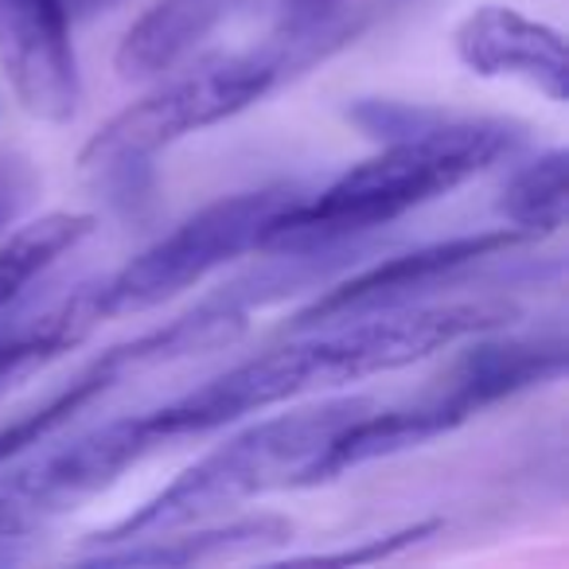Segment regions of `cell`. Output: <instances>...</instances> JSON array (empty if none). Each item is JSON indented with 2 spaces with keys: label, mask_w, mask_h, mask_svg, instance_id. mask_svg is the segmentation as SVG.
<instances>
[{
  "label": "cell",
  "mask_w": 569,
  "mask_h": 569,
  "mask_svg": "<svg viewBox=\"0 0 569 569\" xmlns=\"http://www.w3.org/2000/svg\"><path fill=\"white\" fill-rule=\"evenodd\" d=\"M515 320L519 305L507 297H465V301H418L371 317L305 328L297 340L246 359L203 387L157 406L160 426L168 441L203 437L246 413L273 410L309 395H332L351 382L402 371L480 332L511 328Z\"/></svg>",
  "instance_id": "obj_1"
},
{
  "label": "cell",
  "mask_w": 569,
  "mask_h": 569,
  "mask_svg": "<svg viewBox=\"0 0 569 569\" xmlns=\"http://www.w3.org/2000/svg\"><path fill=\"white\" fill-rule=\"evenodd\" d=\"M522 141L519 126L499 118H457L387 141L375 157L351 164L325 191L301 196L273 222L261 250H301V246L359 242L402 214L457 191Z\"/></svg>",
  "instance_id": "obj_2"
},
{
  "label": "cell",
  "mask_w": 569,
  "mask_h": 569,
  "mask_svg": "<svg viewBox=\"0 0 569 569\" xmlns=\"http://www.w3.org/2000/svg\"><path fill=\"white\" fill-rule=\"evenodd\" d=\"M367 406H375V398H320L301 410L253 421L242 433L227 437L219 449L183 468L172 483H164L126 519L90 535L87 550L207 522L214 515L250 503V499L269 496V491L312 488L325 452Z\"/></svg>",
  "instance_id": "obj_3"
},
{
  "label": "cell",
  "mask_w": 569,
  "mask_h": 569,
  "mask_svg": "<svg viewBox=\"0 0 569 569\" xmlns=\"http://www.w3.org/2000/svg\"><path fill=\"white\" fill-rule=\"evenodd\" d=\"M183 71H168L157 87L121 113H113L79 152L82 176L118 199L141 196L149 188L152 157L172 149L191 133L222 126L234 113L281 87L289 74L269 43L258 51H214L196 63H180Z\"/></svg>",
  "instance_id": "obj_4"
},
{
  "label": "cell",
  "mask_w": 569,
  "mask_h": 569,
  "mask_svg": "<svg viewBox=\"0 0 569 569\" xmlns=\"http://www.w3.org/2000/svg\"><path fill=\"white\" fill-rule=\"evenodd\" d=\"M301 196L305 191L297 183H269V188L238 191L199 207L149 250L126 261L113 277L94 281L98 317L110 320L126 312H149L196 289L203 277L230 266L242 253L261 250L273 222Z\"/></svg>",
  "instance_id": "obj_5"
},
{
  "label": "cell",
  "mask_w": 569,
  "mask_h": 569,
  "mask_svg": "<svg viewBox=\"0 0 569 569\" xmlns=\"http://www.w3.org/2000/svg\"><path fill=\"white\" fill-rule=\"evenodd\" d=\"M160 445L172 441L160 426V413L149 410L113 418L51 449L36 445L24 457L9 460L0 468V550L102 496Z\"/></svg>",
  "instance_id": "obj_6"
},
{
  "label": "cell",
  "mask_w": 569,
  "mask_h": 569,
  "mask_svg": "<svg viewBox=\"0 0 569 569\" xmlns=\"http://www.w3.org/2000/svg\"><path fill=\"white\" fill-rule=\"evenodd\" d=\"M527 238L511 227L499 230H476V234H452L441 242H426L418 250L395 253L387 261L359 269V273L343 277V281H328V289L297 312L293 328H320L336 325V320L351 317H371V312L402 309V305H418L429 293H437L441 284H452L468 273L480 269L488 261L503 258V253L519 250Z\"/></svg>",
  "instance_id": "obj_7"
},
{
  "label": "cell",
  "mask_w": 569,
  "mask_h": 569,
  "mask_svg": "<svg viewBox=\"0 0 569 569\" xmlns=\"http://www.w3.org/2000/svg\"><path fill=\"white\" fill-rule=\"evenodd\" d=\"M0 67L32 118L63 126L82 98L63 0H0Z\"/></svg>",
  "instance_id": "obj_8"
},
{
  "label": "cell",
  "mask_w": 569,
  "mask_h": 569,
  "mask_svg": "<svg viewBox=\"0 0 569 569\" xmlns=\"http://www.w3.org/2000/svg\"><path fill=\"white\" fill-rule=\"evenodd\" d=\"M452 51L460 67L480 79H515L546 94L553 106L569 94L566 40L558 28L530 20L507 4H483L468 12L452 32Z\"/></svg>",
  "instance_id": "obj_9"
},
{
  "label": "cell",
  "mask_w": 569,
  "mask_h": 569,
  "mask_svg": "<svg viewBox=\"0 0 569 569\" xmlns=\"http://www.w3.org/2000/svg\"><path fill=\"white\" fill-rule=\"evenodd\" d=\"M480 332L472 336V348L460 351V359L449 367L441 387L429 390L445 410L465 426L472 413L488 410V406L515 398L522 390L546 387L566 375L569 351L561 332H538V336H499Z\"/></svg>",
  "instance_id": "obj_10"
},
{
  "label": "cell",
  "mask_w": 569,
  "mask_h": 569,
  "mask_svg": "<svg viewBox=\"0 0 569 569\" xmlns=\"http://www.w3.org/2000/svg\"><path fill=\"white\" fill-rule=\"evenodd\" d=\"M293 538V522L281 515H246L230 522H191L164 535L129 538L118 546L87 550V566H203V561L246 558L284 546Z\"/></svg>",
  "instance_id": "obj_11"
},
{
  "label": "cell",
  "mask_w": 569,
  "mask_h": 569,
  "mask_svg": "<svg viewBox=\"0 0 569 569\" xmlns=\"http://www.w3.org/2000/svg\"><path fill=\"white\" fill-rule=\"evenodd\" d=\"M242 0H157L133 20L118 43L113 67L126 82H157L188 63L191 51L238 9Z\"/></svg>",
  "instance_id": "obj_12"
},
{
  "label": "cell",
  "mask_w": 569,
  "mask_h": 569,
  "mask_svg": "<svg viewBox=\"0 0 569 569\" xmlns=\"http://www.w3.org/2000/svg\"><path fill=\"white\" fill-rule=\"evenodd\" d=\"M98 325L102 317L94 305V284H82L36 317L0 320V395L48 367L51 359L79 348Z\"/></svg>",
  "instance_id": "obj_13"
},
{
  "label": "cell",
  "mask_w": 569,
  "mask_h": 569,
  "mask_svg": "<svg viewBox=\"0 0 569 569\" xmlns=\"http://www.w3.org/2000/svg\"><path fill=\"white\" fill-rule=\"evenodd\" d=\"M566 172H569L566 149H546L535 160H527L522 168H515V176L503 183V191L496 199L499 219L511 230H519L527 242L530 238L558 234L569 214Z\"/></svg>",
  "instance_id": "obj_14"
},
{
  "label": "cell",
  "mask_w": 569,
  "mask_h": 569,
  "mask_svg": "<svg viewBox=\"0 0 569 569\" xmlns=\"http://www.w3.org/2000/svg\"><path fill=\"white\" fill-rule=\"evenodd\" d=\"M90 234H94V214L51 211L20 227L9 242H0V312L9 309L43 269L56 266Z\"/></svg>",
  "instance_id": "obj_15"
},
{
  "label": "cell",
  "mask_w": 569,
  "mask_h": 569,
  "mask_svg": "<svg viewBox=\"0 0 569 569\" xmlns=\"http://www.w3.org/2000/svg\"><path fill=\"white\" fill-rule=\"evenodd\" d=\"M121 375H129V367H126V359H121V351L110 348L102 359H94L87 371L74 375L59 395H51L48 402L36 406V410H28L24 418L9 421V426L0 429V468L48 441V437L56 433L59 426H67L74 413L87 410V406L94 402V398H102L110 387H118Z\"/></svg>",
  "instance_id": "obj_16"
},
{
  "label": "cell",
  "mask_w": 569,
  "mask_h": 569,
  "mask_svg": "<svg viewBox=\"0 0 569 569\" xmlns=\"http://www.w3.org/2000/svg\"><path fill=\"white\" fill-rule=\"evenodd\" d=\"M445 110H433V106H418V102H390V98H359V102L348 106V121L356 129H363L371 141L387 144L398 141V137H410L418 129L441 121Z\"/></svg>",
  "instance_id": "obj_17"
},
{
  "label": "cell",
  "mask_w": 569,
  "mask_h": 569,
  "mask_svg": "<svg viewBox=\"0 0 569 569\" xmlns=\"http://www.w3.org/2000/svg\"><path fill=\"white\" fill-rule=\"evenodd\" d=\"M441 530V522L429 519V522H413V527H402L395 535H382V538H367L363 546H348V550H332V553H309V558H297V561H309V566H367V561H387L395 553L410 550V546L426 542Z\"/></svg>",
  "instance_id": "obj_18"
},
{
  "label": "cell",
  "mask_w": 569,
  "mask_h": 569,
  "mask_svg": "<svg viewBox=\"0 0 569 569\" xmlns=\"http://www.w3.org/2000/svg\"><path fill=\"white\" fill-rule=\"evenodd\" d=\"M36 196V172L17 152H0V230L17 222Z\"/></svg>",
  "instance_id": "obj_19"
},
{
  "label": "cell",
  "mask_w": 569,
  "mask_h": 569,
  "mask_svg": "<svg viewBox=\"0 0 569 569\" xmlns=\"http://www.w3.org/2000/svg\"><path fill=\"white\" fill-rule=\"evenodd\" d=\"M340 4H343V0H284V12H281V24H277V32H281V36L301 32V28L325 20L328 12H336Z\"/></svg>",
  "instance_id": "obj_20"
},
{
  "label": "cell",
  "mask_w": 569,
  "mask_h": 569,
  "mask_svg": "<svg viewBox=\"0 0 569 569\" xmlns=\"http://www.w3.org/2000/svg\"><path fill=\"white\" fill-rule=\"evenodd\" d=\"M63 4H67V12H71V20H74V17H98V12L118 9L121 0H63Z\"/></svg>",
  "instance_id": "obj_21"
}]
</instances>
